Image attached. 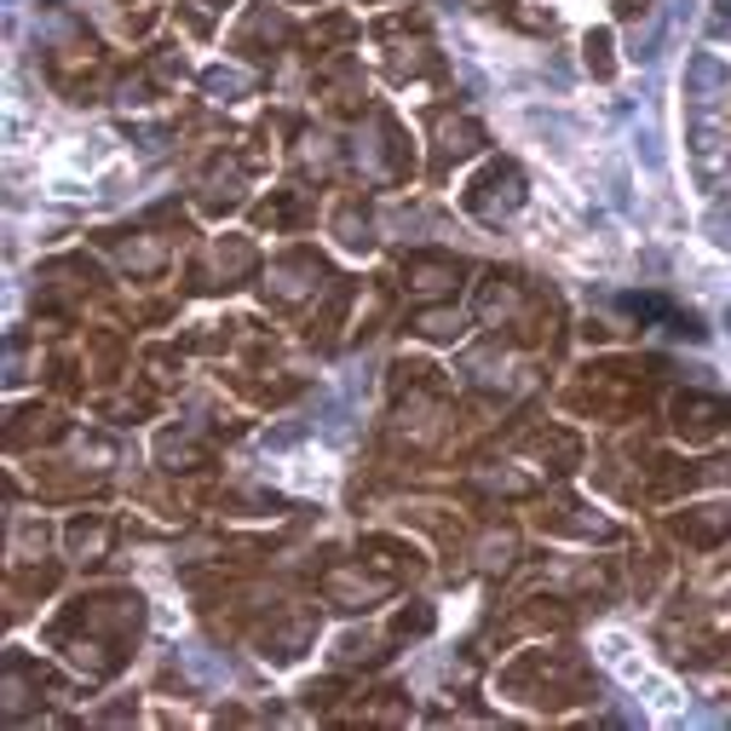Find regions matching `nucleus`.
<instances>
[{
  "label": "nucleus",
  "mask_w": 731,
  "mask_h": 731,
  "mask_svg": "<svg viewBox=\"0 0 731 731\" xmlns=\"http://www.w3.org/2000/svg\"><path fill=\"white\" fill-rule=\"evenodd\" d=\"M421 334L426 340H455L461 334V312H421Z\"/></svg>",
  "instance_id": "obj_4"
},
{
  "label": "nucleus",
  "mask_w": 731,
  "mask_h": 731,
  "mask_svg": "<svg viewBox=\"0 0 731 731\" xmlns=\"http://www.w3.org/2000/svg\"><path fill=\"white\" fill-rule=\"evenodd\" d=\"M720 156H726L720 138H715V133H697V173H703V179L720 173Z\"/></svg>",
  "instance_id": "obj_5"
},
{
  "label": "nucleus",
  "mask_w": 731,
  "mask_h": 731,
  "mask_svg": "<svg viewBox=\"0 0 731 731\" xmlns=\"http://www.w3.org/2000/svg\"><path fill=\"white\" fill-rule=\"evenodd\" d=\"M443 282H455V266H415V289H426V294H438Z\"/></svg>",
  "instance_id": "obj_6"
},
{
  "label": "nucleus",
  "mask_w": 731,
  "mask_h": 731,
  "mask_svg": "<svg viewBox=\"0 0 731 731\" xmlns=\"http://www.w3.org/2000/svg\"><path fill=\"white\" fill-rule=\"evenodd\" d=\"M685 81H692V98H697V105H708V93L726 87V70H720L715 52H697V58H692V75H685Z\"/></svg>",
  "instance_id": "obj_2"
},
{
  "label": "nucleus",
  "mask_w": 731,
  "mask_h": 731,
  "mask_svg": "<svg viewBox=\"0 0 731 731\" xmlns=\"http://www.w3.org/2000/svg\"><path fill=\"white\" fill-rule=\"evenodd\" d=\"M720 421H726V410H720V403H708V398H680V432L708 438Z\"/></svg>",
  "instance_id": "obj_1"
},
{
  "label": "nucleus",
  "mask_w": 731,
  "mask_h": 731,
  "mask_svg": "<svg viewBox=\"0 0 731 731\" xmlns=\"http://www.w3.org/2000/svg\"><path fill=\"white\" fill-rule=\"evenodd\" d=\"M680 536L715 541V536H726V513H720V507H703V519H680Z\"/></svg>",
  "instance_id": "obj_3"
}]
</instances>
